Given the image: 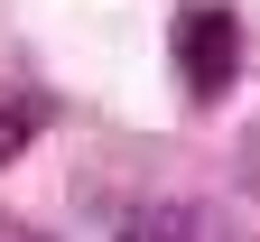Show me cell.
<instances>
[{"mask_svg":"<svg viewBox=\"0 0 260 242\" xmlns=\"http://www.w3.org/2000/svg\"><path fill=\"white\" fill-rule=\"evenodd\" d=\"M242 177H251V196H260V121H251V140H242Z\"/></svg>","mask_w":260,"mask_h":242,"instance_id":"obj_4","label":"cell"},{"mask_svg":"<svg viewBox=\"0 0 260 242\" xmlns=\"http://www.w3.org/2000/svg\"><path fill=\"white\" fill-rule=\"evenodd\" d=\"M38 121H47V102H38V93H19L10 112H0V158H10V149H19V130H38Z\"/></svg>","mask_w":260,"mask_h":242,"instance_id":"obj_3","label":"cell"},{"mask_svg":"<svg viewBox=\"0 0 260 242\" xmlns=\"http://www.w3.org/2000/svg\"><path fill=\"white\" fill-rule=\"evenodd\" d=\"M177 65H186V93H233V65H242V28L223 0H195L177 19Z\"/></svg>","mask_w":260,"mask_h":242,"instance_id":"obj_1","label":"cell"},{"mask_svg":"<svg viewBox=\"0 0 260 242\" xmlns=\"http://www.w3.org/2000/svg\"><path fill=\"white\" fill-rule=\"evenodd\" d=\"M121 242H233V224L214 205H195V196H168V205H140L121 224Z\"/></svg>","mask_w":260,"mask_h":242,"instance_id":"obj_2","label":"cell"}]
</instances>
